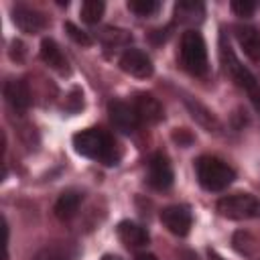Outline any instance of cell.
<instances>
[{
  "label": "cell",
  "instance_id": "6da1fadb",
  "mask_svg": "<svg viewBox=\"0 0 260 260\" xmlns=\"http://www.w3.org/2000/svg\"><path fill=\"white\" fill-rule=\"evenodd\" d=\"M73 146L81 156L100 160L104 165H116L120 158L116 140L108 132L98 130V128H87V130L77 132L73 136Z\"/></svg>",
  "mask_w": 260,
  "mask_h": 260
},
{
  "label": "cell",
  "instance_id": "7a4b0ae2",
  "mask_svg": "<svg viewBox=\"0 0 260 260\" xmlns=\"http://www.w3.org/2000/svg\"><path fill=\"white\" fill-rule=\"evenodd\" d=\"M195 173L199 185L207 191H223L236 179V171L217 156H199L195 162Z\"/></svg>",
  "mask_w": 260,
  "mask_h": 260
},
{
  "label": "cell",
  "instance_id": "3957f363",
  "mask_svg": "<svg viewBox=\"0 0 260 260\" xmlns=\"http://www.w3.org/2000/svg\"><path fill=\"white\" fill-rule=\"evenodd\" d=\"M219 57H221L223 67H225V71L230 73V77H232L242 89L248 91L252 104L256 106V110H260V83H258L256 77H254V75L240 63V59L234 55L232 47L225 45L223 35H221V41H219Z\"/></svg>",
  "mask_w": 260,
  "mask_h": 260
},
{
  "label": "cell",
  "instance_id": "277c9868",
  "mask_svg": "<svg viewBox=\"0 0 260 260\" xmlns=\"http://www.w3.org/2000/svg\"><path fill=\"white\" fill-rule=\"evenodd\" d=\"M181 65L193 75H205L207 71V49L197 30H187L181 37Z\"/></svg>",
  "mask_w": 260,
  "mask_h": 260
},
{
  "label": "cell",
  "instance_id": "5b68a950",
  "mask_svg": "<svg viewBox=\"0 0 260 260\" xmlns=\"http://www.w3.org/2000/svg\"><path fill=\"white\" fill-rule=\"evenodd\" d=\"M217 211L228 219L260 217V199L250 193H232L217 201Z\"/></svg>",
  "mask_w": 260,
  "mask_h": 260
},
{
  "label": "cell",
  "instance_id": "8992f818",
  "mask_svg": "<svg viewBox=\"0 0 260 260\" xmlns=\"http://www.w3.org/2000/svg\"><path fill=\"white\" fill-rule=\"evenodd\" d=\"M120 67H122L124 73L132 75V77H138V79H146L154 71L150 57L140 49H126L120 57Z\"/></svg>",
  "mask_w": 260,
  "mask_h": 260
},
{
  "label": "cell",
  "instance_id": "52a82bcc",
  "mask_svg": "<svg viewBox=\"0 0 260 260\" xmlns=\"http://www.w3.org/2000/svg\"><path fill=\"white\" fill-rule=\"evenodd\" d=\"M108 114H110L112 124L124 134H130L140 126V118H138L134 106H130L126 102H120V100L110 102L108 104Z\"/></svg>",
  "mask_w": 260,
  "mask_h": 260
},
{
  "label": "cell",
  "instance_id": "ba28073f",
  "mask_svg": "<svg viewBox=\"0 0 260 260\" xmlns=\"http://www.w3.org/2000/svg\"><path fill=\"white\" fill-rule=\"evenodd\" d=\"M173 183V167L162 152H156L148 160V185L162 191Z\"/></svg>",
  "mask_w": 260,
  "mask_h": 260
},
{
  "label": "cell",
  "instance_id": "9c48e42d",
  "mask_svg": "<svg viewBox=\"0 0 260 260\" xmlns=\"http://www.w3.org/2000/svg\"><path fill=\"white\" fill-rule=\"evenodd\" d=\"M162 225L175 236H187L191 228V211L185 205H171L160 211Z\"/></svg>",
  "mask_w": 260,
  "mask_h": 260
},
{
  "label": "cell",
  "instance_id": "30bf717a",
  "mask_svg": "<svg viewBox=\"0 0 260 260\" xmlns=\"http://www.w3.org/2000/svg\"><path fill=\"white\" fill-rule=\"evenodd\" d=\"M12 20L22 32H28V35H35L47 26V18L39 10H32L26 6H16L12 10Z\"/></svg>",
  "mask_w": 260,
  "mask_h": 260
},
{
  "label": "cell",
  "instance_id": "8fae6325",
  "mask_svg": "<svg viewBox=\"0 0 260 260\" xmlns=\"http://www.w3.org/2000/svg\"><path fill=\"white\" fill-rule=\"evenodd\" d=\"M132 106H134V110H136L140 122L154 124V122L162 120V106H160V102H158L154 95H150V93H138Z\"/></svg>",
  "mask_w": 260,
  "mask_h": 260
},
{
  "label": "cell",
  "instance_id": "7c38bea8",
  "mask_svg": "<svg viewBox=\"0 0 260 260\" xmlns=\"http://www.w3.org/2000/svg\"><path fill=\"white\" fill-rule=\"evenodd\" d=\"M236 39L248 59L260 61V30L256 26H236Z\"/></svg>",
  "mask_w": 260,
  "mask_h": 260
},
{
  "label": "cell",
  "instance_id": "4fadbf2b",
  "mask_svg": "<svg viewBox=\"0 0 260 260\" xmlns=\"http://www.w3.org/2000/svg\"><path fill=\"white\" fill-rule=\"evenodd\" d=\"M4 98L14 110H26L30 106V89L22 79H10L4 85Z\"/></svg>",
  "mask_w": 260,
  "mask_h": 260
},
{
  "label": "cell",
  "instance_id": "5bb4252c",
  "mask_svg": "<svg viewBox=\"0 0 260 260\" xmlns=\"http://www.w3.org/2000/svg\"><path fill=\"white\" fill-rule=\"evenodd\" d=\"M118 238L122 240V244H126L130 248H138V246L148 244V232L134 221H120L118 223Z\"/></svg>",
  "mask_w": 260,
  "mask_h": 260
},
{
  "label": "cell",
  "instance_id": "9a60e30c",
  "mask_svg": "<svg viewBox=\"0 0 260 260\" xmlns=\"http://www.w3.org/2000/svg\"><path fill=\"white\" fill-rule=\"evenodd\" d=\"M81 199H83V195H81L79 191H75V189L63 191V193L59 195L57 203H55V215H57L59 219H71V217L77 213V209H79V205H81Z\"/></svg>",
  "mask_w": 260,
  "mask_h": 260
},
{
  "label": "cell",
  "instance_id": "2e32d148",
  "mask_svg": "<svg viewBox=\"0 0 260 260\" xmlns=\"http://www.w3.org/2000/svg\"><path fill=\"white\" fill-rule=\"evenodd\" d=\"M41 59L57 71H67V59H65V55L61 53L59 45L53 39H43L41 41Z\"/></svg>",
  "mask_w": 260,
  "mask_h": 260
},
{
  "label": "cell",
  "instance_id": "e0dca14e",
  "mask_svg": "<svg viewBox=\"0 0 260 260\" xmlns=\"http://www.w3.org/2000/svg\"><path fill=\"white\" fill-rule=\"evenodd\" d=\"M177 18L183 22H199L203 18V4L201 2H179L175 6Z\"/></svg>",
  "mask_w": 260,
  "mask_h": 260
},
{
  "label": "cell",
  "instance_id": "ac0fdd59",
  "mask_svg": "<svg viewBox=\"0 0 260 260\" xmlns=\"http://www.w3.org/2000/svg\"><path fill=\"white\" fill-rule=\"evenodd\" d=\"M104 8H106V4L100 2V0H87V2H83L81 8H79L81 20L87 22V24H95V22L102 18Z\"/></svg>",
  "mask_w": 260,
  "mask_h": 260
},
{
  "label": "cell",
  "instance_id": "d6986e66",
  "mask_svg": "<svg viewBox=\"0 0 260 260\" xmlns=\"http://www.w3.org/2000/svg\"><path fill=\"white\" fill-rule=\"evenodd\" d=\"M187 106H189V110H191V116L193 118H197L205 128H209V130H215L217 128V120L211 116V112L207 110V108H203L201 104H193L191 100H187Z\"/></svg>",
  "mask_w": 260,
  "mask_h": 260
},
{
  "label": "cell",
  "instance_id": "ffe728a7",
  "mask_svg": "<svg viewBox=\"0 0 260 260\" xmlns=\"http://www.w3.org/2000/svg\"><path fill=\"white\" fill-rule=\"evenodd\" d=\"M32 260H69V250L65 246L53 244V246H47V248L39 250Z\"/></svg>",
  "mask_w": 260,
  "mask_h": 260
},
{
  "label": "cell",
  "instance_id": "44dd1931",
  "mask_svg": "<svg viewBox=\"0 0 260 260\" xmlns=\"http://www.w3.org/2000/svg\"><path fill=\"white\" fill-rule=\"evenodd\" d=\"M128 8L138 16H150L160 8V4L154 2V0H130Z\"/></svg>",
  "mask_w": 260,
  "mask_h": 260
},
{
  "label": "cell",
  "instance_id": "7402d4cb",
  "mask_svg": "<svg viewBox=\"0 0 260 260\" xmlns=\"http://www.w3.org/2000/svg\"><path fill=\"white\" fill-rule=\"evenodd\" d=\"M65 32H67L75 43H79V45H89V43H91V39H89L81 28H77L73 22H65Z\"/></svg>",
  "mask_w": 260,
  "mask_h": 260
},
{
  "label": "cell",
  "instance_id": "603a6c76",
  "mask_svg": "<svg viewBox=\"0 0 260 260\" xmlns=\"http://www.w3.org/2000/svg\"><path fill=\"white\" fill-rule=\"evenodd\" d=\"M256 4L254 2H248V0H234L232 2V10L238 14V16H250L254 12Z\"/></svg>",
  "mask_w": 260,
  "mask_h": 260
},
{
  "label": "cell",
  "instance_id": "cb8c5ba5",
  "mask_svg": "<svg viewBox=\"0 0 260 260\" xmlns=\"http://www.w3.org/2000/svg\"><path fill=\"white\" fill-rule=\"evenodd\" d=\"M173 140H175V142H179V146H189V144L193 142V136H191L185 128H181V130L177 128V130L173 132Z\"/></svg>",
  "mask_w": 260,
  "mask_h": 260
},
{
  "label": "cell",
  "instance_id": "d4e9b609",
  "mask_svg": "<svg viewBox=\"0 0 260 260\" xmlns=\"http://www.w3.org/2000/svg\"><path fill=\"white\" fill-rule=\"evenodd\" d=\"M179 260H197V256L193 252H189V250H183L181 256H179Z\"/></svg>",
  "mask_w": 260,
  "mask_h": 260
},
{
  "label": "cell",
  "instance_id": "484cf974",
  "mask_svg": "<svg viewBox=\"0 0 260 260\" xmlns=\"http://www.w3.org/2000/svg\"><path fill=\"white\" fill-rule=\"evenodd\" d=\"M136 260H156V256H152V254H146V252H144V254H138V256H136Z\"/></svg>",
  "mask_w": 260,
  "mask_h": 260
},
{
  "label": "cell",
  "instance_id": "4316f807",
  "mask_svg": "<svg viewBox=\"0 0 260 260\" xmlns=\"http://www.w3.org/2000/svg\"><path fill=\"white\" fill-rule=\"evenodd\" d=\"M207 254H209V260H223L217 252H213V250H207Z\"/></svg>",
  "mask_w": 260,
  "mask_h": 260
},
{
  "label": "cell",
  "instance_id": "83f0119b",
  "mask_svg": "<svg viewBox=\"0 0 260 260\" xmlns=\"http://www.w3.org/2000/svg\"><path fill=\"white\" fill-rule=\"evenodd\" d=\"M102 260H122V258L120 256H114V254H106Z\"/></svg>",
  "mask_w": 260,
  "mask_h": 260
}]
</instances>
